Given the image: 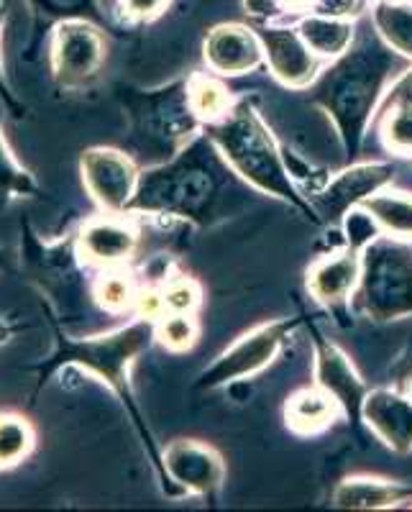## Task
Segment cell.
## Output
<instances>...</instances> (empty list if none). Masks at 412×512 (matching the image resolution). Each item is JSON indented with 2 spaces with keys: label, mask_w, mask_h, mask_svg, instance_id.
Returning a JSON list of instances; mask_svg holds the SVG:
<instances>
[{
  "label": "cell",
  "mask_w": 412,
  "mask_h": 512,
  "mask_svg": "<svg viewBox=\"0 0 412 512\" xmlns=\"http://www.w3.org/2000/svg\"><path fill=\"white\" fill-rule=\"evenodd\" d=\"M231 175L233 169L203 131L172 159L141 169L126 213L208 226L233 190Z\"/></svg>",
  "instance_id": "obj_1"
},
{
  "label": "cell",
  "mask_w": 412,
  "mask_h": 512,
  "mask_svg": "<svg viewBox=\"0 0 412 512\" xmlns=\"http://www.w3.org/2000/svg\"><path fill=\"white\" fill-rule=\"evenodd\" d=\"M41 308L47 310V320L52 323L54 351L47 359L41 361V364L31 367L36 372V387L34 392H31L29 405H34L39 392L44 390V384H47L62 367L82 369V372L103 379V382L121 397L123 405H126L128 415H131V420H134L136 425V431L144 438V446L146 451H149L151 464L157 466L159 477H162V456L157 454V448L151 443V433L144 425V420H141L139 408H136L134 387H131V367H134L136 359L157 341L154 323L144 318H134L128 326L116 328V331L75 338L64 331L62 320L54 313L52 305H44V300H41Z\"/></svg>",
  "instance_id": "obj_2"
},
{
  "label": "cell",
  "mask_w": 412,
  "mask_h": 512,
  "mask_svg": "<svg viewBox=\"0 0 412 512\" xmlns=\"http://www.w3.org/2000/svg\"><path fill=\"white\" fill-rule=\"evenodd\" d=\"M395 54L377 29L366 31L310 85V98L328 113L349 159L359 157L369 123L379 113L395 70Z\"/></svg>",
  "instance_id": "obj_3"
},
{
  "label": "cell",
  "mask_w": 412,
  "mask_h": 512,
  "mask_svg": "<svg viewBox=\"0 0 412 512\" xmlns=\"http://www.w3.org/2000/svg\"><path fill=\"white\" fill-rule=\"evenodd\" d=\"M205 134L210 136L215 149L221 152L238 180L264 195H272V198L292 205L305 218L318 221L308 195L300 190L295 175H292L290 159L282 152L272 128L267 126L262 113L256 111V105L249 98L236 100L226 118L205 126Z\"/></svg>",
  "instance_id": "obj_4"
},
{
  "label": "cell",
  "mask_w": 412,
  "mask_h": 512,
  "mask_svg": "<svg viewBox=\"0 0 412 512\" xmlns=\"http://www.w3.org/2000/svg\"><path fill=\"white\" fill-rule=\"evenodd\" d=\"M123 105L131 118V144L154 164L172 159L205 131L187 98V82L159 90H131Z\"/></svg>",
  "instance_id": "obj_5"
},
{
  "label": "cell",
  "mask_w": 412,
  "mask_h": 512,
  "mask_svg": "<svg viewBox=\"0 0 412 512\" xmlns=\"http://www.w3.org/2000/svg\"><path fill=\"white\" fill-rule=\"evenodd\" d=\"M354 303L377 323L412 318V246L382 233L361 251Z\"/></svg>",
  "instance_id": "obj_6"
},
{
  "label": "cell",
  "mask_w": 412,
  "mask_h": 512,
  "mask_svg": "<svg viewBox=\"0 0 412 512\" xmlns=\"http://www.w3.org/2000/svg\"><path fill=\"white\" fill-rule=\"evenodd\" d=\"M295 328V318H279L244 333L200 374L198 387L200 390H221V387H233V384L262 374L269 364L277 361Z\"/></svg>",
  "instance_id": "obj_7"
},
{
  "label": "cell",
  "mask_w": 412,
  "mask_h": 512,
  "mask_svg": "<svg viewBox=\"0 0 412 512\" xmlns=\"http://www.w3.org/2000/svg\"><path fill=\"white\" fill-rule=\"evenodd\" d=\"M105 36L90 18H64L49 34V67L59 90H85L105 64Z\"/></svg>",
  "instance_id": "obj_8"
},
{
  "label": "cell",
  "mask_w": 412,
  "mask_h": 512,
  "mask_svg": "<svg viewBox=\"0 0 412 512\" xmlns=\"http://www.w3.org/2000/svg\"><path fill=\"white\" fill-rule=\"evenodd\" d=\"M139 177L136 159L116 146H90L80 154L82 187L103 213H126Z\"/></svg>",
  "instance_id": "obj_9"
},
{
  "label": "cell",
  "mask_w": 412,
  "mask_h": 512,
  "mask_svg": "<svg viewBox=\"0 0 412 512\" xmlns=\"http://www.w3.org/2000/svg\"><path fill=\"white\" fill-rule=\"evenodd\" d=\"M395 164L392 162H359L341 169L333 177L315 187L308 195L320 223H341L351 208H359L377 192L392 185Z\"/></svg>",
  "instance_id": "obj_10"
},
{
  "label": "cell",
  "mask_w": 412,
  "mask_h": 512,
  "mask_svg": "<svg viewBox=\"0 0 412 512\" xmlns=\"http://www.w3.org/2000/svg\"><path fill=\"white\" fill-rule=\"evenodd\" d=\"M75 246L85 267L105 269L131 264L141 246V228L131 213H95L75 231Z\"/></svg>",
  "instance_id": "obj_11"
},
{
  "label": "cell",
  "mask_w": 412,
  "mask_h": 512,
  "mask_svg": "<svg viewBox=\"0 0 412 512\" xmlns=\"http://www.w3.org/2000/svg\"><path fill=\"white\" fill-rule=\"evenodd\" d=\"M226 464L210 443L198 438H177L162 451V482L175 484L180 492L213 497L223 487Z\"/></svg>",
  "instance_id": "obj_12"
},
{
  "label": "cell",
  "mask_w": 412,
  "mask_h": 512,
  "mask_svg": "<svg viewBox=\"0 0 412 512\" xmlns=\"http://www.w3.org/2000/svg\"><path fill=\"white\" fill-rule=\"evenodd\" d=\"M264 47L269 75L290 90H308L320 75V59L310 52L297 29L264 26L256 31Z\"/></svg>",
  "instance_id": "obj_13"
},
{
  "label": "cell",
  "mask_w": 412,
  "mask_h": 512,
  "mask_svg": "<svg viewBox=\"0 0 412 512\" xmlns=\"http://www.w3.org/2000/svg\"><path fill=\"white\" fill-rule=\"evenodd\" d=\"M203 59L218 77L251 75L264 64L262 39L244 24L215 26L203 41Z\"/></svg>",
  "instance_id": "obj_14"
},
{
  "label": "cell",
  "mask_w": 412,
  "mask_h": 512,
  "mask_svg": "<svg viewBox=\"0 0 412 512\" xmlns=\"http://www.w3.org/2000/svg\"><path fill=\"white\" fill-rule=\"evenodd\" d=\"M315 384L341 405L346 418L359 423L369 387L356 372L349 356L323 336H315Z\"/></svg>",
  "instance_id": "obj_15"
},
{
  "label": "cell",
  "mask_w": 412,
  "mask_h": 512,
  "mask_svg": "<svg viewBox=\"0 0 412 512\" xmlns=\"http://www.w3.org/2000/svg\"><path fill=\"white\" fill-rule=\"evenodd\" d=\"M361 420L395 454H412V395L405 390L377 387L366 392Z\"/></svg>",
  "instance_id": "obj_16"
},
{
  "label": "cell",
  "mask_w": 412,
  "mask_h": 512,
  "mask_svg": "<svg viewBox=\"0 0 412 512\" xmlns=\"http://www.w3.org/2000/svg\"><path fill=\"white\" fill-rule=\"evenodd\" d=\"M361 277V251L341 249L315 259L308 269L305 285L315 303L325 305L328 310H338L354 300Z\"/></svg>",
  "instance_id": "obj_17"
},
{
  "label": "cell",
  "mask_w": 412,
  "mask_h": 512,
  "mask_svg": "<svg viewBox=\"0 0 412 512\" xmlns=\"http://www.w3.org/2000/svg\"><path fill=\"white\" fill-rule=\"evenodd\" d=\"M412 500V487L379 477H346L333 489V507L341 510H392Z\"/></svg>",
  "instance_id": "obj_18"
},
{
  "label": "cell",
  "mask_w": 412,
  "mask_h": 512,
  "mask_svg": "<svg viewBox=\"0 0 412 512\" xmlns=\"http://www.w3.org/2000/svg\"><path fill=\"white\" fill-rule=\"evenodd\" d=\"M341 413V405H338L328 392L320 390L318 384L292 392L285 402L287 428H290L295 436L305 438L328 431Z\"/></svg>",
  "instance_id": "obj_19"
},
{
  "label": "cell",
  "mask_w": 412,
  "mask_h": 512,
  "mask_svg": "<svg viewBox=\"0 0 412 512\" xmlns=\"http://www.w3.org/2000/svg\"><path fill=\"white\" fill-rule=\"evenodd\" d=\"M141 292V282L136 272L128 264L118 267L98 269L93 285H90V297L103 313L108 315H134L136 297Z\"/></svg>",
  "instance_id": "obj_20"
},
{
  "label": "cell",
  "mask_w": 412,
  "mask_h": 512,
  "mask_svg": "<svg viewBox=\"0 0 412 512\" xmlns=\"http://www.w3.org/2000/svg\"><path fill=\"white\" fill-rule=\"evenodd\" d=\"M300 36L318 59H338L349 52L356 41V24L349 18H333L310 13L297 26Z\"/></svg>",
  "instance_id": "obj_21"
},
{
  "label": "cell",
  "mask_w": 412,
  "mask_h": 512,
  "mask_svg": "<svg viewBox=\"0 0 412 512\" xmlns=\"http://www.w3.org/2000/svg\"><path fill=\"white\" fill-rule=\"evenodd\" d=\"M36 441H39V433L29 415L18 410H3L0 413V472H11L24 464L36 451Z\"/></svg>",
  "instance_id": "obj_22"
},
{
  "label": "cell",
  "mask_w": 412,
  "mask_h": 512,
  "mask_svg": "<svg viewBox=\"0 0 412 512\" xmlns=\"http://www.w3.org/2000/svg\"><path fill=\"white\" fill-rule=\"evenodd\" d=\"M187 98H190L192 111H195L203 126L226 118L233 105H236L231 90L213 72H200V75L187 77Z\"/></svg>",
  "instance_id": "obj_23"
},
{
  "label": "cell",
  "mask_w": 412,
  "mask_h": 512,
  "mask_svg": "<svg viewBox=\"0 0 412 512\" xmlns=\"http://www.w3.org/2000/svg\"><path fill=\"white\" fill-rule=\"evenodd\" d=\"M361 208H366L372 213L374 221L379 223V228H382L387 236L412 241V192L384 187V190L377 192L374 198L361 203Z\"/></svg>",
  "instance_id": "obj_24"
},
{
  "label": "cell",
  "mask_w": 412,
  "mask_h": 512,
  "mask_svg": "<svg viewBox=\"0 0 412 512\" xmlns=\"http://www.w3.org/2000/svg\"><path fill=\"white\" fill-rule=\"evenodd\" d=\"M377 34L400 57L412 59V3L405 0H377L372 11Z\"/></svg>",
  "instance_id": "obj_25"
},
{
  "label": "cell",
  "mask_w": 412,
  "mask_h": 512,
  "mask_svg": "<svg viewBox=\"0 0 412 512\" xmlns=\"http://www.w3.org/2000/svg\"><path fill=\"white\" fill-rule=\"evenodd\" d=\"M39 192V182L31 175V169L18 162L0 123V210H6L16 200L36 198Z\"/></svg>",
  "instance_id": "obj_26"
},
{
  "label": "cell",
  "mask_w": 412,
  "mask_h": 512,
  "mask_svg": "<svg viewBox=\"0 0 412 512\" xmlns=\"http://www.w3.org/2000/svg\"><path fill=\"white\" fill-rule=\"evenodd\" d=\"M379 141L389 154L412 159V105L379 108Z\"/></svg>",
  "instance_id": "obj_27"
},
{
  "label": "cell",
  "mask_w": 412,
  "mask_h": 512,
  "mask_svg": "<svg viewBox=\"0 0 412 512\" xmlns=\"http://www.w3.org/2000/svg\"><path fill=\"white\" fill-rule=\"evenodd\" d=\"M154 333H157V344L169 354H187L198 344L200 323L195 315L167 313L154 323Z\"/></svg>",
  "instance_id": "obj_28"
},
{
  "label": "cell",
  "mask_w": 412,
  "mask_h": 512,
  "mask_svg": "<svg viewBox=\"0 0 412 512\" xmlns=\"http://www.w3.org/2000/svg\"><path fill=\"white\" fill-rule=\"evenodd\" d=\"M159 287H162L167 313L198 315V310L203 308V285L195 277L172 274Z\"/></svg>",
  "instance_id": "obj_29"
},
{
  "label": "cell",
  "mask_w": 412,
  "mask_h": 512,
  "mask_svg": "<svg viewBox=\"0 0 412 512\" xmlns=\"http://www.w3.org/2000/svg\"><path fill=\"white\" fill-rule=\"evenodd\" d=\"M36 16V34L49 24H59L64 18H90L95 11V0H31Z\"/></svg>",
  "instance_id": "obj_30"
},
{
  "label": "cell",
  "mask_w": 412,
  "mask_h": 512,
  "mask_svg": "<svg viewBox=\"0 0 412 512\" xmlns=\"http://www.w3.org/2000/svg\"><path fill=\"white\" fill-rule=\"evenodd\" d=\"M343 236H346V246L354 251H364L374 239L382 236V228L374 221V216L366 208H351L341 221Z\"/></svg>",
  "instance_id": "obj_31"
},
{
  "label": "cell",
  "mask_w": 412,
  "mask_h": 512,
  "mask_svg": "<svg viewBox=\"0 0 412 512\" xmlns=\"http://www.w3.org/2000/svg\"><path fill=\"white\" fill-rule=\"evenodd\" d=\"M136 318L151 320V323H157L167 315V305H164V295L162 287L159 285H141L139 297H136V308H134Z\"/></svg>",
  "instance_id": "obj_32"
},
{
  "label": "cell",
  "mask_w": 412,
  "mask_h": 512,
  "mask_svg": "<svg viewBox=\"0 0 412 512\" xmlns=\"http://www.w3.org/2000/svg\"><path fill=\"white\" fill-rule=\"evenodd\" d=\"M3 18H6V3L0 0V103L11 113L13 118H24L26 116V105L18 100V95L13 93L11 82H8L6 67H3Z\"/></svg>",
  "instance_id": "obj_33"
},
{
  "label": "cell",
  "mask_w": 412,
  "mask_h": 512,
  "mask_svg": "<svg viewBox=\"0 0 412 512\" xmlns=\"http://www.w3.org/2000/svg\"><path fill=\"white\" fill-rule=\"evenodd\" d=\"M366 6H369V0H310V13L354 21L366 11Z\"/></svg>",
  "instance_id": "obj_34"
},
{
  "label": "cell",
  "mask_w": 412,
  "mask_h": 512,
  "mask_svg": "<svg viewBox=\"0 0 412 512\" xmlns=\"http://www.w3.org/2000/svg\"><path fill=\"white\" fill-rule=\"evenodd\" d=\"M167 6L169 0H118V11L126 21H154Z\"/></svg>",
  "instance_id": "obj_35"
},
{
  "label": "cell",
  "mask_w": 412,
  "mask_h": 512,
  "mask_svg": "<svg viewBox=\"0 0 412 512\" xmlns=\"http://www.w3.org/2000/svg\"><path fill=\"white\" fill-rule=\"evenodd\" d=\"M384 105H412V67L389 85L379 108H384Z\"/></svg>",
  "instance_id": "obj_36"
},
{
  "label": "cell",
  "mask_w": 412,
  "mask_h": 512,
  "mask_svg": "<svg viewBox=\"0 0 412 512\" xmlns=\"http://www.w3.org/2000/svg\"><path fill=\"white\" fill-rule=\"evenodd\" d=\"M244 8L251 18L256 21H269L279 13V0H244Z\"/></svg>",
  "instance_id": "obj_37"
},
{
  "label": "cell",
  "mask_w": 412,
  "mask_h": 512,
  "mask_svg": "<svg viewBox=\"0 0 412 512\" xmlns=\"http://www.w3.org/2000/svg\"><path fill=\"white\" fill-rule=\"evenodd\" d=\"M11 249H6V246H0V272H6V269H11Z\"/></svg>",
  "instance_id": "obj_38"
},
{
  "label": "cell",
  "mask_w": 412,
  "mask_h": 512,
  "mask_svg": "<svg viewBox=\"0 0 412 512\" xmlns=\"http://www.w3.org/2000/svg\"><path fill=\"white\" fill-rule=\"evenodd\" d=\"M405 379H407V387H405V392H407V395H412V367L407 369V372H405Z\"/></svg>",
  "instance_id": "obj_39"
},
{
  "label": "cell",
  "mask_w": 412,
  "mask_h": 512,
  "mask_svg": "<svg viewBox=\"0 0 412 512\" xmlns=\"http://www.w3.org/2000/svg\"><path fill=\"white\" fill-rule=\"evenodd\" d=\"M410 507H412V500H410Z\"/></svg>",
  "instance_id": "obj_40"
}]
</instances>
